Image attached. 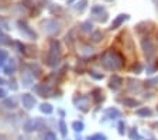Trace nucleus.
I'll return each mask as SVG.
<instances>
[{
  "label": "nucleus",
  "instance_id": "1",
  "mask_svg": "<svg viewBox=\"0 0 158 140\" xmlns=\"http://www.w3.org/2000/svg\"><path fill=\"white\" fill-rule=\"evenodd\" d=\"M102 64L107 70H118L123 67V57L116 51H106L102 55Z\"/></svg>",
  "mask_w": 158,
  "mask_h": 140
},
{
  "label": "nucleus",
  "instance_id": "2",
  "mask_svg": "<svg viewBox=\"0 0 158 140\" xmlns=\"http://www.w3.org/2000/svg\"><path fill=\"white\" fill-rule=\"evenodd\" d=\"M92 14H93V19L99 23H105L107 20V11L105 10L103 6H93L92 7Z\"/></svg>",
  "mask_w": 158,
  "mask_h": 140
},
{
  "label": "nucleus",
  "instance_id": "3",
  "mask_svg": "<svg viewBox=\"0 0 158 140\" xmlns=\"http://www.w3.org/2000/svg\"><path fill=\"white\" fill-rule=\"evenodd\" d=\"M141 47H143V51H144L145 57H147V58L154 57V54H155V45H154V43H152L150 38H144V40L141 41Z\"/></svg>",
  "mask_w": 158,
  "mask_h": 140
},
{
  "label": "nucleus",
  "instance_id": "4",
  "mask_svg": "<svg viewBox=\"0 0 158 140\" xmlns=\"http://www.w3.org/2000/svg\"><path fill=\"white\" fill-rule=\"evenodd\" d=\"M59 26L61 24L56 20H45L43 23V28L47 34H55L56 31H59Z\"/></svg>",
  "mask_w": 158,
  "mask_h": 140
},
{
  "label": "nucleus",
  "instance_id": "5",
  "mask_svg": "<svg viewBox=\"0 0 158 140\" xmlns=\"http://www.w3.org/2000/svg\"><path fill=\"white\" fill-rule=\"evenodd\" d=\"M75 104H76V108H79L81 110L86 112L89 109V99L86 96H79V98H75Z\"/></svg>",
  "mask_w": 158,
  "mask_h": 140
},
{
  "label": "nucleus",
  "instance_id": "6",
  "mask_svg": "<svg viewBox=\"0 0 158 140\" xmlns=\"http://www.w3.org/2000/svg\"><path fill=\"white\" fill-rule=\"evenodd\" d=\"M122 83H123L122 78L118 77V75H113V77L110 78V81H109V88L113 91H117V89H120Z\"/></svg>",
  "mask_w": 158,
  "mask_h": 140
},
{
  "label": "nucleus",
  "instance_id": "7",
  "mask_svg": "<svg viewBox=\"0 0 158 140\" xmlns=\"http://www.w3.org/2000/svg\"><path fill=\"white\" fill-rule=\"evenodd\" d=\"M128 19H130V16H128V14H118L114 20H113L112 28H118V27L122 26V24L124 23L126 20H128Z\"/></svg>",
  "mask_w": 158,
  "mask_h": 140
},
{
  "label": "nucleus",
  "instance_id": "8",
  "mask_svg": "<svg viewBox=\"0 0 158 140\" xmlns=\"http://www.w3.org/2000/svg\"><path fill=\"white\" fill-rule=\"evenodd\" d=\"M21 100H23V105L27 108V109H31V108L35 105V99H34L30 93H24L23 98H21Z\"/></svg>",
  "mask_w": 158,
  "mask_h": 140
},
{
  "label": "nucleus",
  "instance_id": "9",
  "mask_svg": "<svg viewBox=\"0 0 158 140\" xmlns=\"http://www.w3.org/2000/svg\"><path fill=\"white\" fill-rule=\"evenodd\" d=\"M127 89L130 91V92H137V91H140V88H141V83L138 82V81L135 79H127Z\"/></svg>",
  "mask_w": 158,
  "mask_h": 140
},
{
  "label": "nucleus",
  "instance_id": "10",
  "mask_svg": "<svg viewBox=\"0 0 158 140\" xmlns=\"http://www.w3.org/2000/svg\"><path fill=\"white\" fill-rule=\"evenodd\" d=\"M106 117H109V119H117V117H120V110L116 109V108H110V109L106 110Z\"/></svg>",
  "mask_w": 158,
  "mask_h": 140
},
{
  "label": "nucleus",
  "instance_id": "11",
  "mask_svg": "<svg viewBox=\"0 0 158 140\" xmlns=\"http://www.w3.org/2000/svg\"><path fill=\"white\" fill-rule=\"evenodd\" d=\"M93 99H95V102L96 104H100V102H102L103 99H105V98H103V92H102V89H95L93 91Z\"/></svg>",
  "mask_w": 158,
  "mask_h": 140
},
{
  "label": "nucleus",
  "instance_id": "12",
  "mask_svg": "<svg viewBox=\"0 0 158 140\" xmlns=\"http://www.w3.org/2000/svg\"><path fill=\"white\" fill-rule=\"evenodd\" d=\"M123 104H124V106H128V108H135L138 106V100L135 99H131V98H126V99H123Z\"/></svg>",
  "mask_w": 158,
  "mask_h": 140
},
{
  "label": "nucleus",
  "instance_id": "13",
  "mask_svg": "<svg viewBox=\"0 0 158 140\" xmlns=\"http://www.w3.org/2000/svg\"><path fill=\"white\" fill-rule=\"evenodd\" d=\"M135 113H137L138 116H145V117H147V116H151L152 112H151V109H150V108L145 106V108H140Z\"/></svg>",
  "mask_w": 158,
  "mask_h": 140
},
{
  "label": "nucleus",
  "instance_id": "14",
  "mask_svg": "<svg viewBox=\"0 0 158 140\" xmlns=\"http://www.w3.org/2000/svg\"><path fill=\"white\" fill-rule=\"evenodd\" d=\"M19 26H20V30H21V31H24V33H26V34H28L30 37H33V38H35V33H33V31L30 30V28L26 26V24H23V23H19Z\"/></svg>",
  "mask_w": 158,
  "mask_h": 140
},
{
  "label": "nucleus",
  "instance_id": "15",
  "mask_svg": "<svg viewBox=\"0 0 158 140\" xmlns=\"http://www.w3.org/2000/svg\"><path fill=\"white\" fill-rule=\"evenodd\" d=\"M24 129L27 130V132H31V130H34L35 129V120H27L26 122V125H24Z\"/></svg>",
  "mask_w": 158,
  "mask_h": 140
},
{
  "label": "nucleus",
  "instance_id": "16",
  "mask_svg": "<svg viewBox=\"0 0 158 140\" xmlns=\"http://www.w3.org/2000/svg\"><path fill=\"white\" fill-rule=\"evenodd\" d=\"M128 136H130V140H141V136L138 134L137 129H131V130H130Z\"/></svg>",
  "mask_w": 158,
  "mask_h": 140
},
{
  "label": "nucleus",
  "instance_id": "17",
  "mask_svg": "<svg viewBox=\"0 0 158 140\" xmlns=\"http://www.w3.org/2000/svg\"><path fill=\"white\" fill-rule=\"evenodd\" d=\"M143 71V65L140 62H134L131 65V72H135V74H140Z\"/></svg>",
  "mask_w": 158,
  "mask_h": 140
},
{
  "label": "nucleus",
  "instance_id": "18",
  "mask_svg": "<svg viewBox=\"0 0 158 140\" xmlns=\"http://www.w3.org/2000/svg\"><path fill=\"white\" fill-rule=\"evenodd\" d=\"M86 7V0H81V2H78V3L75 4V10L78 11H83Z\"/></svg>",
  "mask_w": 158,
  "mask_h": 140
},
{
  "label": "nucleus",
  "instance_id": "19",
  "mask_svg": "<svg viewBox=\"0 0 158 140\" xmlns=\"http://www.w3.org/2000/svg\"><path fill=\"white\" fill-rule=\"evenodd\" d=\"M40 109H41V112H44V113H51V112H52V106L48 104H43Z\"/></svg>",
  "mask_w": 158,
  "mask_h": 140
},
{
  "label": "nucleus",
  "instance_id": "20",
  "mask_svg": "<svg viewBox=\"0 0 158 140\" xmlns=\"http://www.w3.org/2000/svg\"><path fill=\"white\" fill-rule=\"evenodd\" d=\"M81 28H82V31H92V23L90 21H85V23H82V26H81Z\"/></svg>",
  "mask_w": 158,
  "mask_h": 140
},
{
  "label": "nucleus",
  "instance_id": "21",
  "mask_svg": "<svg viewBox=\"0 0 158 140\" xmlns=\"http://www.w3.org/2000/svg\"><path fill=\"white\" fill-rule=\"evenodd\" d=\"M72 127H73V130H75V132H82V130H83V123H82V122H73Z\"/></svg>",
  "mask_w": 158,
  "mask_h": 140
},
{
  "label": "nucleus",
  "instance_id": "22",
  "mask_svg": "<svg viewBox=\"0 0 158 140\" xmlns=\"http://www.w3.org/2000/svg\"><path fill=\"white\" fill-rule=\"evenodd\" d=\"M81 53L82 54H93V48L89 45H82L81 47Z\"/></svg>",
  "mask_w": 158,
  "mask_h": 140
},
{
  "label": "nucleus",
  "instance_id": "23",
  "mask_svg": "<svg viewBox=\"0 0 158 140\" xmlns=\"http://www.w3.org/2000/svg\"><path fill=\"white\" fill-rule=\"evenodd\" d=\"M21 79H23L24 85H30V83L33 82V78L30 77V75H27V74H24L23 77H21Z\"/></svg>",
  "mask_w": 158,
  "mask_h": 140
},
{
  "label": "nucleus",
  "instance_id": "24",
  "mask_svg": "<svg viewBox=\"0 0 158 140\" xmlns=\"http://www.w3.org/2000/svg\"><path fill=\"white\" fill-rule=\"evenodd\" d=\"M4 106L6 108H11V109H13V108H16V102H14L13 99H7V100H4Z\"/></svg>",
  "mask_w": 158,
  "mask_h": 140
},
{
  "label": "nucleus",
  "instance_id": "25",
  "mask_svg": "<svg viewBox=\"0 0 158 140\" xmlns=\"http://www.w3.org/2000/svg\"><path fill=\"white\" fill-rule=\"evenodd\" d=\"M102 33H100V31H95V33L92 34V40L93 41H96V43H98V41H100V38H102Z\"/></svg>",
  "mask_w": 158,
  "mask_h": 140
},
{
  "label": "nucleus",
  "instance_id": "26",
  "mask_svg": "<svg viewBox=\"0 0 158 140\" xmlns=\"http://www.w3.org/2000/svg\"><path fill=\"white\" fill-rule=\"evenodd\" d=\"M90 77L95 79H103V74H99L98 71H90Z\"/></svg>",
  "mask_w": 158,
  "mask_h": 140
},
{
  "label": "nucleus",
  "instance_id": "27",
  "mask_svg": "<svg viewBox=\"0 0 158 140\" xmlns=\"http://www.w3.org/2000/svg\"><path fill=\"white\" fill-rule=\"evenodd\" d=\"M92 139L93 140H107V137H106L105 134L98 133V134H95V136H92Z\"/></svg>",
  "mask_w": 158,
  "mask_h": 140
},
{
  "label": "nucleus",
  "instance_id": "28",
  "mask_svg": "<svg viewBox=\"0 0 158 140\" xmlns=\"http://www.w3.org/2000/svg\"><path fill=\"white\" fill-rule=\"evenodd\" d=\"M145 83H147V85H150V87H154V85H157V83H158V77L154 78V79H148Z\"/></svg>",
  "mask_w": 158,
  "mask_h": 140
},
{
  "label": "nucleus",
  "instance_id": "29",
  "mask_svg": "<svg viewBox=\"0 0 158 140\" xmlns=\"http://www.w3.org/2000/svg\"><path fill=\"white\" fill-rule=\"evenodd\" d=\"M124 129H126V125L123 123V122H120V123H118V133L124 134Z\"/></svg>",
  "mask_w": 158,
  "mask_h": 140
},
{
  "label": "nucleus",
  "instance_id": "30",
  "mask_svg": "<svg viewBox=\"0 0 158 140\" xmlns=\"http://www.w3.org/2000/svg\"><path fill=\"white\" fill-rule=\"evenodd\" d=\"M59 127H61V133H62V136H65V134H66L65 123H64V122H59Z\"/></svg>",
  "mask_w": 158,
  "mask_h": 140
},
{
  "label": "nucleus",
  "instance_id": "31",
  "mask_svg": "<svg viewBox=\"0 0 158 140\" xmlns=\"http://www.w3.org/2000/svg\"><path fill=\"white\" fill-rule=\"evenodd\" d=\"M155 70H157V65H150V67L147 68V74H154Z\"/></svg>",
  "mask_w": 158,
  "mask_h": 140
},
{
  "label": "nucleus",
  "instance_id": "32",
  "mask_svg": "<svg viewBox=\"0 0 158 140\" xmlns=\"http://www.w3.org/2000/svg\"><path fill=\"white\" fill-rule=\"evenodd\" d=\"M44 140H55V134L54 133H47L45 137H44Z\"/></svg>",
  "mask_w": 158,
  "mask_h": 140
},
{
  "label": "nucleus",
  "instance_id": "33",
  "mask_svg": "<svg viewBox=\"0 0 158 140\" xmlns=\"http://www.w3.org/2000/svg\"><path fill=\"white\" fill-rule=\"evenodd\" d=\"M4 95H6V92L3 89H0V98H4Z\"/></svg>",
  "mask_w": 158,
  "mask_h": 140
},
{
  "label": "nucleus",
  "instance_id": "34",
  "mask_svg": "<svg viewBox=\"0 0 158 140\" xmlns=\"http://www.w3.org/2000/svg\"><path fill=\"white\" fill-rule=\"evenodd\" d=\"M0 140H6V137H4V136H0Z\"/></svg>",
  "mask_w": 158,
  "mask_h": 140
},
{
  "label": "nucleus",
  "instance_id": "35",
  "mask_svg": "<svg viewBox=\"0 0 158 140\" xmlns=\"http://www.w3.org/2000/svg\"><path fill=\"white\" fill-rule=\"evenodd\" d=\"M152 126H155V127H158V122H157V123H154V125H152Z\"/></svg>",
  "mask_w": 158,
  "mask_h": 140
},
{
  "label": "nucleus",
  "instance_id": "36",
  "mask_svg": "<svg viewBox=\"0 0 158 140\" xmlns=\"http://www.w3.org/2000/svg\"><path fill=\"white\" fill-rule=\"evenodd\" d=\"M68 2H73V0H68Z\"/></svg>",
  "mask_w": 158,
  "mask_h": 140
},
{
  "label": "nucleus",
  "instance_id": "37",
  "mask_svg": "<svg viewBox=\"0 0 158 140\" xmlns=\"http://www.w3.org/2000/svg\"><path fill=\"white\" fill-rule=\"evenodd\" d=\"M157 110H158V106H157Z\"/></svg>",
  "mask_w": 158,
  "mask_h": 140
},
{
  "label": "nucleus",
  "instance_id": "38",
  "mask_svg": "<svg viewBox=\"0 0 158 140\" xmlns=\"http://www.w3.org/2000/svg\"><path fill=\"white\" fill-rule=\"evenodd\" d=\"M109 2H110V0H109Z\"/></svg>",
  "mask_w": 158,
  "mask_h": 140
}]
</instances>
